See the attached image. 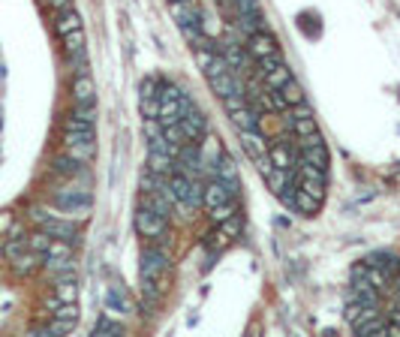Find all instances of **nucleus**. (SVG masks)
I'll return each instance as SVG.
<instances>
[{
  "label": "nucleus",
  "mask_w": 400,
  "mask_h": 337,
  "mask_svg": "<svg viewBox=\"0 0 400 337\" xmlns=\"http://www.w3.org/2000/svg\"><path fill=\"white\" fill-rule=\"evenodd\" d=\"M166 184H169V199L178 205V208L184 211V214L196 211L199 205H202V187H199L196 181L187 175V172L174 169L172 175L166 178Z\"/></svg>",
  "instance_id": "f257e3e1"
},
{
  "label": "nucleus",
  "mask_w": 400,
  "mask_h": 337,
  "mask_svg": "<svg viewBox=\"0 0 400 337\" xmlns=\"http://www.w3.org/2000/svg\"><path fill=\"white\" fill-rule=\"evenodd\" d=\"M166 265H169V259H166L163 250L148 247L141 253V292H145L148 301H154L157 292H160V277H163Z\"/></svg>",
  "instance_id": "f03ea898"
},
{
  "label": "nucleus",
  "mask_w": 400,
  "mask_h": 337,
  "mask_svg": "<svg viewBox=\"0 0 400 337\" xmlns=\"http://www.w3.org/2000/svg\"><path fill=\"white\" fill-rule=\"evenodd\" d=\"M30 220H33V223H39L43 232H48L52 238H61V241H70L72 244L79 238L76 223H72L70 217H61V214H52V211H46V208H33L30 211Z\"/></svg>",
  "instance_id": "7ed1b4c3"
},
{
  "label": "nucleus",
  "mask_w": 400,
  "mask_h": 337,
  "mask_svg": "<svg viewBox=\"0 0 400 337\" xmlns=\"http://www.w3.org/2000/svg\"><path fill=\"white\" fill-rule=\"evenodd\" d=\"M54 205H57V211H61V217L81 220V217H88V211H90V193L81 190V187H63V190L54 193Z\"/></svg>",
  "instance_id": "20e7f679"
},
{
  "label": "nucleus",
  "mask_w": 400,
  "mask_h": 337,
  "mask_svg": "<svg viewBox=\"0 0 400 337\" xmlns=\"http://www.w3.org/2000/svg\"><path fill=\"white\" fill-rule=\"evenodd\" d=\"M157 121L163 127H172L181 121V90L169 85V81H163L157 88Z\"/></svg>",
  "instance_id": "39448f33"
},
{
  "label": "nucleus",
  "mask_w": 400,
  "mask_h": 337,
  "mask_svg": "<svg viewBox=\"0 0 400 337\" xmlns=\"http://www.w3.org/2000/svg\"><path fill=\"white\" fill-rule=\"evenodd\" d=\"M63 154L79 163H90L97 154V136L94 130L88 133H63Z\"/></svg>",
  "instance_id": "423d86ee"
},
{
  "label": "nucleus",
  "mask_w": 400,
  "mask_h": 337,
  "mask_svg": "<svg viewBox=\"0 0 400 337\" xmlns=\"http://www.w3.org/2000/svg\"><path fill=\"white\" fill-rule=\"evenodd\" d=\"M181 133H184L187 142H199L205 139V118L199 112V105L190 100V96H181Z\"/></svg>",
  "instance_id": "0eeeda50"
},
{
  "label": "nucleus",
  "mask_w": 400,
  "mask_h": 337,
  "mask_svg": "<svg viewBox=\"0 0 400 337\" xmlns=\"http://www.w3.org/2000/svg\"><path fill=\"white\" fill-rule=\"evenodd\" d=\"M259 76H262V81L268 88H274V90H280L283 85H289L295 76L289 72V67L283 63V57L280 54H274V57H262L259 61Z\"/></svg>",
  "instance_id": "6e6552de"
},
{
  "label": "nucleus",
  "mask_w": 400,
  "mask_h": 337,
  "mask_svg": "<svg viewBox=\"0 0 400 337\" xmlns=\"http://www.w3.org/2000/svg\"><path fill=\"white\" fill-rule=\"evenodd\" d=\"M247 52L250 57H256V61H262V57H274V54H280V45H277V39H274L268 30H256V34H250L247 37Z\"/></svg>",
  "instance_id": "1a4fd4ad"
},
{
  "label": "nucleus",
  "mask_w": 400,
  "mask_h": 337,
  "mask_svg": "<svg viewBox=\"0 0 400 337\" xmlns=\"http://www.w3.org/2000/svg\"><path fill=\"white\" fill-rule=\"evenodd\" d=\"M94 121H97L94 105H76L66 118V133H88V130H94Z\"/></svg>",
  "instance_id": "9d476101"
},
{
  "label": "nucleus",
  "mask_w": 400,
  "mask_h": 337,
  "mask_svg": "<svg viewBox=\"0 0 400 337\" xmlns=\"http://www.w3.org/2000/svg\"><path fill=\"white\" fill-rule=\"evenodd\" d=\"M268 160H271V166H277V169H295L298 147H292L289 142H271L268 145Z\"/></svg>",
  "instance_id": "9b49d317"
},
{
  "label": "nucleus",
  "mask_w": 400,
  "mask_h": 337,
  "mask_svg": "<svg viewBox=\"0 0 400 337\" xmlns=\"http://www.w3.org/2000/svg\"><path fill=\"white\" fill-rule=\"evenodd\" d=\"M72 100H76V105H97L94 81H90L88 70H79L76 79H72Z\"/></svg>",
  "instance_id": "f8f14e48"
},
{
  "label": "nucleus",
  "mask_w": 400,
  "mask_h": 337,
  "mask_svg": "<svg viewBox=\"0 0 400 337\" xmlns=\"http://www.w3.org/2000/svg\"><path fill=\"white\" fill-rule=\"evenodd\" d=\"M241 142H244L250 160H262L268 157V139H265L262 130H241Z\"/></svg>",
  "instance_id": "ddd939ff"
},
{
  "label": "nucleus",
  "mask_w": 400,
  "mask_h": 337,
  "mask_svg": "<svg viewBox=\"0 0 400 337\" xmlns=\"http://www.w3.org/2000/svg\"><path fill=\"white\" fill-rule=\"evenodd\" d=\"M214 178H220L223 184L229 187V193H232V196L238 193V166H235V160H232L226 151H223V157L217 160V166H214Z\"/></svg>",
  "instance_id": "4468645a"
},
{
  "label": "nucleus",
  "mask_w": 400,
  "mask_h": 337,
  "mask_svg": "<svg viewBox=\"0 0 400 337\" xmlns=\"http://www.w3.org/2000/svg\"><path fill=\"white\" fill-rule=\"evenodd\" d=\"M298 160L310 163V166H316V169H328V147H325V142L298 145Z\"/></svg>",
  "instance_id": "2eb2a0df"
},
{
  "label": "nucleus",
  "mask_w": 400,
  "mask_h": 337,
  "mask_svg": "<svg viewBox=\"0 0 400 337\" xmlns=\"http://www.w3.org/2000/svg\"><path fill=\"white\" fill-rule=\"evenodd\" d=\"M223 157V145H220V139L217 136H208L205 142H202V166L205 172H211L214 175V166H217V160Z\"/></svg>",
  "instance_id": "dca6fc26"
},
{
  "label": "nucleus",
  "mask_w": 400,
  "mask_h": 337,
  "mask_svg": "<svg viewBox=\"0 0 400 337\" xmlns=\"http://www.w3.org/2000/svg\"><path fill=\"white\" fill-rule=\"evenodd\" d=\"M277 94L283 96V103H286V105H301L304 103V90H301V85H298L295 79L289 81V85H283Z\"/></svg>",
  "instance_id": "f3484780"
},
{
  "label": "nucleus",
  "mask_w": 400,
  "mask_h": 337,
  "mask_svg": "<svg viewBox=\"0 0 400 337\" xmlns=\"http://www.w3.org/2000/svg\"><path fill=\"white\" fill-rule=\"evenodd\" d=\"M94 334H99V337H108V334H123V325H121V323H114L112 316H103V319H99V323H97Z\"/></svg>",
  "instance_id": "a211bd4d"
},
{
  "label": "nucleus",
  "mask_w": 400,
  "mask_h": 337,
  "mask_svg": "<svg viewBox=\"0 0 400 337\" xmlns=\"http://www.w3.org/2000/svg\"><path fill=\"white\" fill-rule=\"evenodd\" d=\"M106 301H108V307H112L114 314H130V304H127V298H123V295H121L118 289H108Z\"/></svg>",
  "instance_id": "6ab92c4d"
},
{
  "label": "nucleus",
  "mask_w": 400,
  "mask_h": 337,
  "mask_svg": "<svg viewBox=\"0 0 400 337\" xmlns=\"http://www.w3.org/2000/svg\"><path fill=\"white\" fill-rule=\"evenodd\" d=\"M48 244H52V235L43 232V229H39L37 235H30V238H28V247H30V250H37V253H46Z\"/></svg>",
  "instance_id": "aec40b11"
},
{
  "label": "nucleus",
  "mask_w": 400,
  "mask_h": 337,
  "mask_svg": "<svg viewBox=\"0 0 400 337\" xmlns=\"http://www.w3.org/2000/svg\"><path fill=\"white\" fill-rule=\"evenodd\" d=\"M217 229H220L226 238H238L241 232V220H238V214H232L229 220H223V223H217Z\"/></svg>",
  "instance_id": "412c9836"
},
{
  "label": "nucleus",
  "mask_w": 400,
  "mask_h": 337,
  "mask_svg": "<svg viewBox=\"0 0 400 337\" xmlns=\"http://www.w3.org/2000/svg\"><path fill=\"white\" fill-rule=\"evenodd\" d=\"M232 214H235V205H220V208H211V220H214V226L217 223H223V220H229Z\"/></svg>",
  "instance_id": "4be33fe9"
},
{
  "label": "nucleus",
  "mask_w": 400,
  "mask_h": 337,
  "mask_svg": "<svg viewBox=\"0 0 400 337\" xmlns=\"http://www.w3.org/2000/svg\"><path fill=\"white\" fill-rule=\"evenodd\" d=\"M48 6H52L54 12H61V10H66V6H72V0H46Z\"/></svg>",
  "instance_id": "5701e85b"
},
{
  "label": "nucleus",
  "mask_w": 400,
  "mask_h": 337,
  "mask_svg": "<svg viewBox=\"0 0 400 337\" xmlns=\"http://www.w3.org/2000/svg\"><path fill=\"white\" fill-rule=\"evenodd\" d=\"M10 226H12V217H10V214H0V232L10 229Z\"/></svg>",
  "instance_id": "b1692460"
},
{
  "label": "nucleus",
  "mask_w": 400,
  "mask_h": 337,
  "mask_svg": "<svg viewBox=\"0 0 400 337\" xmlns=\"http://www.w3.org/2000/svg\"><path fill=\"white\" fill-rule=\"evenodd\" d=\"M0 253H3V244H0Z\"/></svg>",
  "instance_id": "393cba45"
},
{
  "label": "nucleus",
  "mask_w": 400,
  "mask_h": 337,
  "mask_svg": "<svg viewBox=\"0 0 400 337\" xmlns=\"http://www.w3.org/2000/svg\"><path fill=\"white\" fill-rule=\"evenodd\" d=\"M169 3H172V0H169Z\"/></svg>",
  "instance_id": "a878e982"
}]
</instances>
